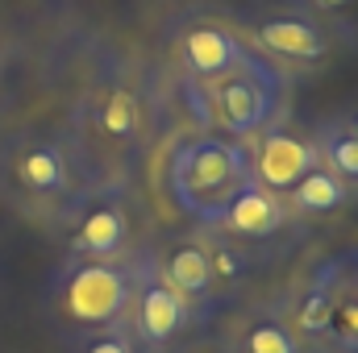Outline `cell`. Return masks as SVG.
Segmentation results:
<instances>
[{"label":"cell","instance_id":"obj_1","mask_svg":"<svg viewBox=\"0 0 358 353\" xmlns=\"http://www.w3.org/2000/svg\"><path fill=\"white\" fill-rule=\"evenodd\" d=\"M150 129H155V100L146 75L113 63L100 67L96 80L80 91L67 137L80 150V163L88 167L92 183L96 179L129 183L138 158L150 146Z\"/></svg>","mask_w":358,"mask_h":353},{"label":"cell","instance_id":"obj_2","mask_svg":"<svg viewBox=\"0 0 358 353\" xmlns=\"http://www.w3.org/2000/svg\"><path fill=\"white\" fill-rule=\"evenodd\" d=\"M275 299L313 353H358V233L317 246Z\"/></svg>","mask_w":358,"mask_h":353},{"label":"cell","instance_id":"obj_3","mask_svg":"<svg viewBox=\"0 0 358 353\" xmlns=\"http://www.w3.org/2000/svg\"><path fill=\"white\" fill-rule=\"evenodd\" d=\"M179 91L187 100V112L196 121V129L234 137V142H250L255 133H263L275 125L292 100V80L271 67L259 50H250L246 59H238L234 67H225L221 75L208 80H179Z\"/></svg>","mask_w":358,"mask_h":353},{"label":"cell","instance_id":"obj_4","mask_svg":"<svg viewBox=\"0 0 358 353\" xmlns=\"http://www.w3.org/2000/svg\"><path fill=\"white\" fill-rule=\"evenodd\" d=\"M167 195L192 225H213L217 212L250 183L246 146L208 129H183L171 137L163 158Z\"/></svg>","mask_w":358,"mask_h":353},{"label":"cell","instance_id":"obj_5","mask_svg":"<svg viewBox=\"0 0 358 353\" xmlns=\"http://www.w3.org/2000/svg\"><path fill=\"white\" fill-rule=\"evenodd\" d=\"M8 179L17 208L50 233L92 183L80 150L59 129H25L8 150Z\"/></svg>","mask_w":358,"mask_h":353},{"label":"cell","instance_id":"obj_6","mask_svg":"<svg viewBox=\"0 0 358 353\" xmlns=\"http://www.w3.org/2000/svg\"><path fill=\"white\" fill-rule=\"evenodd\" d=\"M138 258V254H134ZM134 258L129 262H92V258H63L55 266L42 308L55 333L80 337L92 329L121 324L129 316V295H134Z\"/></svg>","mask_w":358,"mask_h":353},{"label":"cell","instance_id":"obj_7","mask_svg":"<svg viewBox=\"0 0 358 353\" xmlns=\"http://www.w3.org/2000/svg\"><path fill=\"white\" fill-rule=\"evenodd\" d=\"M234 21L246 33V42L271 67H279L292 84L325 75L334 67V59L342 54V42L334 38V29L325 21H317L308 8L292 4V0L246 4Z\"/></svg>","mask_w":358,"mask_h":353},{"label":"cell","instance_id":"obj_8","mask_svg":"<svg viewBox=\"0 0 358 353\" xmlns=\"http://www.w3.org/2000/svg\"><path fill=\"white\" fill-rule=\"evenodd\" d=\"M55 233L63 241V258H92V262H129L150 241L142 233V208L129 183L113 179L88 183Z\"/></svg>","mask_w":358,"mask_h":353},{"label":"cell","instance_id":"obj_9","mask_svg":"<svg viewBox=\"0 0 358 353\" xmlns=\"http://www.w3.org/2000/svg\"><path fill=\"white\" fill-rule=\"evenodd\" d=\"M208 229H217L221 237H229L234 246H242L259 262V270L267 262H275V258H283L292 246H300L313 233V229H304L287 212V204H283L279 191H271V187L255 183V179L217 212V220Z\"/></svg>","mask_w":358,"mask_h":353},{"label":"cell","instance_id":"obj_10","mask_svg":"<svg viewBox=\"0 0 358 353\" xmlns=\"http://www.w3.org/2000/svg\"><path fill=\"white\" fill-rule=\"evenodd\" d=\"M125 324H129L134 341L142 345V353H179L208 337L196 324L192 308L171 291V283L146 258V246L134 258V295H129Z\"/></svg>","mask_w":358,"mask_h":353},{"label":"cell","instance_id":"obj_11","mask_svg":"<svg viewBox=\"0 0 358 353\" xmlns=\"http://www.w3.org/2000/svg\"><path fill=\"white\" fill-rule=\"evenodd\" d=\"M255 46L246 42V33L238 29L234 17L225 13H183L171 33H167V59L176 67L179 80H208L221 75L225 67H234L238 59H246Z\"/></svg>","mask_w":358,"mask_h":353},{"label":"cell","instance_id":"obj_12","mask_svg":"<svg viewBox=\"0 0 358 353\" xmlns=\"http://www.w3.org/2000/svg\"><path fill=\"white\" fill-rule=\"evenodd\" d=\"M146 258L155 262V270L171 283L179 299L192 308L196 324L208 333L217 324V316L225 312L221 295H217V283H213V266L204 254V241L196 229L187 233H163V237H150L146 241Z\"/></svg>","mask_w":358,"mask_h":353},{"label":"cell","instance_id":"obj_13","mask_svg":"<svg viewBox=\"0 0 358 353\" xmlns=\"http://www.w3.org/2000/svg\"><path fill=\"white\" fill-rule=\"evenodd\" d=\"M208 341L217 353H313L292 316L279 308V299H250L225 308L208 329Z\"/></svg>","mask_w":358,"mask_h":353},{"label":"cell","instance_id":"obj_14","mask_svg":"<svg viewBox=\"0 0 358 353\" xmlns=\"http://www.w3.org/2000/svg\"><path fill=\"white\" fill-rule=\"evenodd\" d=\"M246 158H250V179L255 183H263L271 191H287L292 183H300L317 167L313 129L300 125L292 112H283L275 125H267L263 133H255L246 142Z\"/></svg>","mask_w":358,"mask_h":353},{"label":"cell","instance_id":"obj_15","mask_svg":"<svg viewBox=\"0 0 358 353\" xmlns=\"http://www.w3.org/2000/svg\"><path fill=\"white\" fill-rule=\"evenodd\" d=\"M279 195H283L287 212H292L304 229L334 225V220H342L350 208H358L355 195H350V191H346L334 175H329V171H321V167H313L300 183H292V187H287V191H279Z\"/></svg>","mask_w":358,"mask_h":353},{"label":"cell","instance_id":"obj_16","mask_svg":"<svg viewBox=\"0 0 358 353\" xmlns=\"http://www.w3.org/2000/svg\"><path fill=\"white\" fill-rule=\"evenodd\" d=\"M308 129H313V146H317V167L329 171L358 200V137L350 133V125L338 112H325Z\"/></svg>","mask_w":358,"mask_h":353},{"label":"cell","instance_id":"obj_17","mask_svg":"<svg viewBox=\"0 0 358 353\" xmlns=\"http://www.w3.org/2000/svg\"><path fill=\"white\" fill-rule=\"evenodd\" d=\"M192 229H196L200 241H204V254H208V266H213V283H217L221 303H225V308L242 303V291L250 287L259 262H255L242 246H234L229 237H221L217 229H208V225H192Z\"/></svg>","mask_w":358,"mask_h":353},{"label":"cell","instance_id":"obj_18","mask_svg":"<svg viewBox=\"0 0 358 353\" xmlns=\"http://www.w3.org/2000/svg\"><path fill=\"white\" fill-rule=\"evenodd\" d=\"M334 29L342 50H358V0H292Z\"/></svg>","mask_w":358,"mask_h":353},{"label":"cell","instance_id":"obj_19","mask_svg":"<svg viewBox=\"0 0 358 353\" xmlns=\"http://www.w3.org/2000/svg\"><path fill=\"white\" fill-rule=\"evenodd\" d=\"M63 353H142V345L134 341L129 324H108V329H92V333H80V337H67L63 341Z\"/></svg>","mask_w":358,"mask_h":353},{"label":"cell","instance_id":"obj_20","mask_svg":"<svg viewBox=\"0 0 358 353\" xmlns=\"http://www.w3.org/2000/svg\"><path fill=\"white\" fill-rule=\"evenodd\" d=\"M338 117H342V121L350 125V133H355V137H358V104H350V108H342Z\"/></svg>","mask_w":358,"mask_h":353},{"label":"cell","instance_id":"obj_21","mask_svg":"<svg viewBox=\"0 0 358 353\" xmlns=\"http://www.w3.org/2000/svg\"><path fill=\"white\" fill-rule=\"evenodd\" d=\"M179 353H217V350H213V341L204 337V341H196V345H187V350H179Z\"/></svg>","mask_w":358,"mask_h":353}]
</instances>
